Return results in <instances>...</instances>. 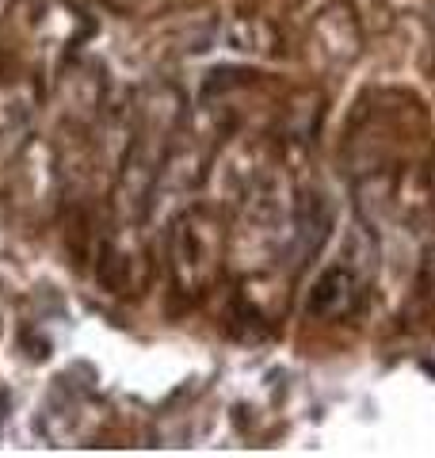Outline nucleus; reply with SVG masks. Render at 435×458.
Listing matches in <instances>:
<instances>
[{
	"instance_id": "nucleus-1",
	"label": "nucleus",
	"mask_w": 435,
	"mask_h": 458,
	"mask_svg": "<svg viewBox=\"0 0 435 458\" xmlns=\"http://www.w3.org/2000/svg\"><path fill=\"white\" fill-rule=\"evenodd\" d=\"M4 405H8V390H0V420H4Z\"/></svg>"
}]
</instances>
